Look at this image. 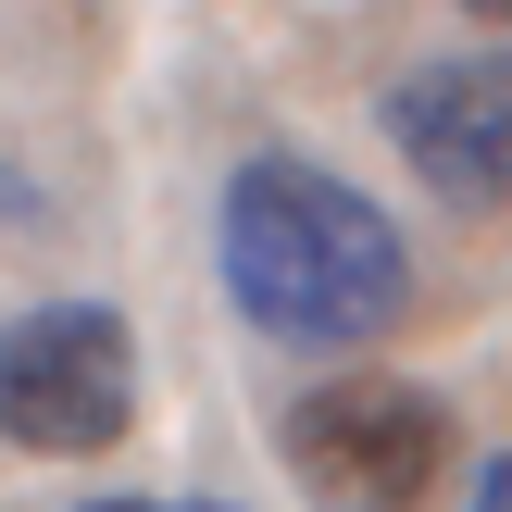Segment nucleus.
<instances>
[{"instance_id":"obj_2","label":"nucleus","mask_w":512,"mask_h":512,"mask_svg":"<svg viewBox=\"0 0 512 512\" xmlns=\"http://www.w3.org/2000/svg\"><path fill=\"white\" fill-rule=\"evenodd\" d=\"M138 425V325L113 300H38L0 325V438L38 463H88Z\"/></svg>"},{"instance_id":"obj_6","label":"nucleus","mask_w":512,"mask_h":512,"mask_svg":"<svg viewBox=\"0 0 512 512\" xmlns=\"http://www.w3.org/2000/svg\"><path fill=\"white\" fill-rule=\"evenodd\" d=\"M475 512H512V463H475Z\"/></svg>"},{"instance_id":"obj_1","label":"nucleus","mask_w":512,"mask_h":512,"mask_svg":"<svg viewBox=\"0 0 512 512\" xmlns=\"http://www.w3.org/2000/svg\"><path fill=\"white\" fill-rule=\"evenodd\" d=\"M213 250H225V300H238L263 338L288 350H363L413 313V250L400 225L375 213L350 175L300 163V150H263V163L225 175V213H213Z\"/></svg>"},{"instance_id":"obj_5","label":"nucleus","mask_w":512,"mask_h":512,"mask_svg":"<svg viewBox=\"0 0 512 512\" xmlns=\"http://www.w3.org/2000/svg\"><path fill=\"white\" fill-rule=\"evenodd\" d=\"M75 512H238V500H150V488H113V500H75Z\"/></svg>"},{"instance_id":"obj_4","label":"nucleus","mask_w":512,"mask_h":512,"mask_svg":"<svg viewBox=\"0 0 512 512\" xmlns=\"http://www.w3.org/2000/svg\"><path fill=\"white\" fill-rule=\"evenodd\" d=\"M388 138L450 213H500L512 200V63L500 50H450V63H413L388 88Z\"/></svg>"},{"instance_id":"obj_3","label":"nucleus","mask_w":512,"mask_h":512,"mask_svg":"<svg viewBox=\"0 0 512 512\" xmlns=\"http://www.w3.org/2000/svg\"><path fill=\"white\" fill-rule=\"evenodd\" d=\"M288 475L313 512H425L450 475V400L413 375H325L288 400Z\"/></svg>"},{"instance_id":"obj_8","label":"nucleus","mask_w":512,"mask_h":512,"mask_svg":"<svg viewBox=\"0 0 512 512\" xmlns=\"http://www.w3.org/2000/svg\"><path fill=\"white\" fill-rule=\"evenodd\" d=\"M463 13H512V0H463Z\"/></svg>"},{"instance_id":"obj_7","label":"nucleus","mask_w":512,"mask_h":512,"mask_svg":"<svg viewBox=\"0 0 512 512\" xmlns=\"http://www.w3.org/2000/svg\"><path fill=\"white\" fill-rule=\"evenodd\" d=\"M0 225H25V175L13 163H0Z\"/></svg>"}]
</instances>
